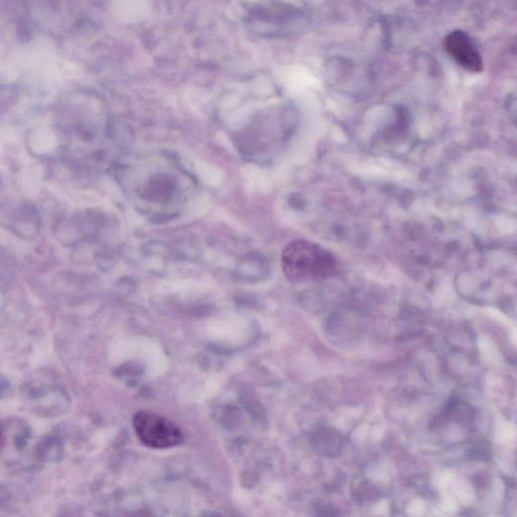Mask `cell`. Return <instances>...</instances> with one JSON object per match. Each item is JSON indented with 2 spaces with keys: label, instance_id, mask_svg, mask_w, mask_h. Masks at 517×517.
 Instances as JSON below:
<instances>
[{
  "label": "cell",
  "instance_id": "cell-3",
  "mask_svg": "<svg viewBox=\"0 0 517 517\" xmlns=\"http://www.w3.org/2000/svg\"><path fill=\"white\" fill-rule=\"evenodd\" d=\"M445 48L451 58L462 68L473 73L483 69V60L470 37L463 30H453L445 39Z\"/></svg>",
  "mask_w": 517,
  "mask_h": 517
},
{
  "label": "cell",
  "instance_id": "cell-2",
  "mask_svg": "<svg viewBox=\"0 0 517 517\" xmlns=\"http://www.w3.org/2000/svg\"><path fill=\"white\" fill-rule=\"evenodd\" d=\"M135 433L146 447L166 449L179 446L184 440L182 431L168 418L150 411H139L133 418Z\"/></svg>",
  "mask_w": 517,
  "mask_h": 517
},
{
  "label": "cell",
  "instance_id": "cell-1",
  "mask_svg": "<svg viewBox=\"0 0 517 517\" xmlns=\"http://www.w3.org/2000/svg\"><path fill=\"white\" fill-rule=\"evenodd\" d=\"M113 173L128 199L152 211L181 206L196 188L191 172L170 153L124 157L115 163Z\"/></svg>",
  "mask_w": 517,
  "mask_h": 517
}]
</instances>
